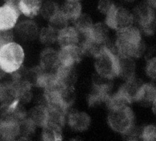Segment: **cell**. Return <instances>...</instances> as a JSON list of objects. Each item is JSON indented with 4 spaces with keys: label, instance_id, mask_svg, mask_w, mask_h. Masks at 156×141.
Listing matches in <instances>:
<instances>
[{
    "label": "cell",
    "instance_id": "obj_1",
    "mask_svg": "<svg viewBox=\"0 0 156 141\" xmlns=\"http://www.w3.org/2000/svg\"><path fill=\"white\" fill-rule=\"evenodd\" d=\"M114 51L120 57H140L144 51L140 29L132 25L117 31Z\"/></svg>",
    "mask_w": 156,
    "mask_h": 141
},
{
    "label": "cell",
    "instance_id": "obj_2",
    "mask_svg": "<svg viewBox=\"0 0 156 141\" xmlns=\"http://www.w3.org/2000/svg\"><path fill=\"white\" fill-rule=\"evenodd\" d=\"M94 68L98 75L112 80L118 76L119 58L109 43L104 46L95 56Z\"/></svg>",
    "mask_w": 156,
    "mask_h": 141
},
{
    "label": "cell",
    "instance_id": "obj_3",
    "mask_svg": "<svg viewBox=\"0 0 156 141\" xmlns=\"http://www.w3.org/2000/svg\"><path fill=\"white\" fill-rule=\"evenodd\" d=\"M24 59L23 49L17 43L12 42L0 48V68L4 73L17 71L21 67Z\"/></svg>",
    "mask_w": 156,
    "mask_h": 141
},
{
    "label": "cell",
    "instance_id": "obj_4",
    "mask_svg": "<svg viewBox=\"0 0 156 141\" xmlns=\"http://www.w3.org/2000/svg\"><path fill=\"white\" fill-rule=\"evenodd\" d=\"M109 126L114 131L123 134L134 125V114L129 106L109 110L107 117Z\"/></svg>",
    "mask_w": 156,
    "mask_h": 141
},
{
    "label": "cell",
    "instance_id": "obj_5",
    "mask_svg": "<svg viewBox=\"0 0 156 141\" xmlns=\"http://www.w3.org/2000/svg\"><path fill=\"white\" fill-rule=\"evenodd\" d=\"M134 21L133 13L115 4L105 14V23L108 27L116 31L132 26Z\"/></svg>",
    "mask_w": 156,
    "mask_h": 141
},
{
    "label": "cell",
    "instance_id": "obj_6",
    "mask_svg": "<svg viewBox=\"0 0 156 141\" xmlns=\"http://www.w3.org/2000/svg\"><path fill=\"white\" fill-rule=\"evenodd\" d=\"M134 20L145 34L152 35L156 29V16L154 9L146 2L138 5L133 13Z\"/></svg>",
    "mask_w": 156,
    "mask_h": 141
},
{
    "label": "cell",
    "instance_id": "obj_7",
    "mask_svg": "<svg viewBox=\"0 0 156 141\" xmlns=\"http://www.w3.org/2000/svg\"><path fill=\"white\" fill-rule=\"evenodd\" d=\"M20 12L17 4L5 2L0 7V31L11 30L17 23Z\"/></svg>",
    "mask_w": 156,
    "mask_h": 141
},
{
    "label": "cell",
    "instance_id": "obj_8",
    "mask_svg": "<svg viewBox=\"0 0 156 141\" xmlns=\"http://www.w3.org/2000/svg\"><path fill=\"white\" fill-rule=\"evenodd\" d=\"M109 81L110 80L102 78L101 81L94 84L92 91L88 96L90 106H95L103 103H106L111 95L110 93L112 85Z\"/></svg>",
    "mask_w": 156,
    "mask_h": 141
},
{
    "label": "cell",
    "instance_id": "obj_9",
    "mask_svg": "<svg viewBox=\"0 0 156 141\" xmlns=\"http://www.w3.org/2000/svg\"><path fill=\"white\" fill-rule=\"evenodd\" d=\"M21 121L9 117L0 119V137L5 140H12L20 135Z\"/></svg>",
    "mask_w": 156,
    "mask_h": 141
},
{
    "label": "cell",
    "instance_id": "obj_10",
    "mask_svg": "<svg viewBox=\"0 0 156 141\" xmlns=\"http://www.w3.org/2000/svg\"><path fill=\"white\" fill-rule=\"evenodd\" d=\"M83 52L79 45L61 48L58 52L60 64L67 67H74L80 60Z\"/></svg>",
    "mask_w": 156,
    "mask_h": 141
},
{
    "label": "cell",
    "instance_id": "obj_11",
    "mask_svg": "<svg viewBox=\"0 0 156 141\" xmlns=\"http://www.w3.org/2000/svg\"><path fill=\"white\" fill-rule=\"evenodd\" d=\"M108 27L104 23L93 24L86 34L88 39L93 44L105 45L108 43Z\"/></svg>",
    "mask_w": 156,
    "mask_h": 141
},
{
    "label": "cell",
    "instance_id": "obj_12",
    "mask_svg": "<svg viewBox=\"0 0 156 141\" xmlns=\"http://www.w3.org/2000/svg\"><path fill=\"white\" fill-rule=\"evenodd\" d=\"M57 42L60 48L79 45L80 43V34L75 27L68 26L58 32Z\"/></svg>",
    "mask_w": 156,
    "mask_h": 141
},
{
    "label": "cell",
    "instance_id": "obj_13",
    "mask_svg": "<svg viewBox=\"0 0 156 141\" xmlns=\"http://www.w3.org/2000/svg\"><path fill=\"white\" fill-rule=\"evenodd\" d=\"M59 65L58 52L52 48H46L41 52L40 67L43 71L55 73Z\"/></svg>",
    "mask_w": 156,
    "mask_h": 141
},
{
    "label": "cell",
    "instance_id": "obj_14",
    "mask_svg": "<svg viewBox=\"0 0 156 141\" xmlns=\"http://www.w3.org/2000/svg\"><path fill=\"white\" fill-rule=\"evenodd\" d=\"M156 98V87L152 84H142L138 91L135 102L143 106H152Z\"/></svg>",
    "mask_w": 156,
    "mask_h": 141
},
{
    "label": "cell",
    "instance_id": "obj_15",
    "mask_svg": "<svg viewBox=\"0 0 156 141\" xmlns=\"http://www.w3.org/2000/svg\"><path fill=\"white\" fill-rule=\"evenodd\" d=\"M90 116L83 112L71 113L68 117V123L70 127L76 131H84L90 125Z\"/></svg>",
    "mask_w": 156,
    "mask_h": 141
},
{
    "label": "cell",
    "instance_id": "obj_16",
    "mask_svg": "<svg viewBox=\"0 0 156 141\" xmlns=\"http://www.w3.org/2000/svg\"><path fill=\"white\" fill-rule=\"evenodd\" d=\"M142 84L135 77L125 81L118 91L124 95L129 102L132 103L136 101V98Z\"/></svg>",
    "mask_w": 156,
    "mask_h": 141
},
{
    "label": "cell",
    "instance_id": "obj_17",
    "mask_svg": "<svg viewBox=\"0 0 156 141\" xmlns=\"http://www.w3.org/2000/svg\"><path fill=\"white\" fill-rule=\"evenodd\" d=\"M119 58L118 76L124 81L132 79L135 76L136 65L133 58L129 57H120Z\"/></svg>",
    "mask_w": 156,
    "mask_h": 141
},
{
    "label": "cell",
    "instance_id": "obj_18",
    "mask_svg": "<svg viewBox=\"0 0 156 141\" xmlns=\"http://www.w3.org/2000/svg\"><path fill=\"white\" fill-rule=\"evenodd\" d=\"M16 100H19L18 92L15 82L0 85V101L2 104H11Z\"/></svg>",
    "mask_w": 156,
    "mask_h": 141
},
{
    "label": "cell",
    "instance_id": "obj_19",
    "mask_svg": "<svg viewBox=\"0 0 156 141\" xmlns=\"http://www.w3.org/2000/svg\"><path fill=\"white\" fill-rule=\"evenodd\" d=\"M17 6L20 13L26 16L33 18L40 12L41 0H18Z\"/></svg>",
    "mask_w": 156,
    "mask_h": 141
},
{
    "label": "cell",
    "instance_id": "obj_20",
    "mask_svg": "<svg viewBox=\"0 0 156 141\" xmlns=\"http://www.w3.org/2000/svg\"><path fill=\"white\" fill-rule=\"evenodd\" d=\"M16 31L21 39L31 40L37 35V26L34 22L26 20L16 26Z\"/></svg>",
    "mask_w": 156,
    "mask_h": 141
},
{
    "label": "cell",
    "instance_id": "obj_21",
    "mask_svg": "<svg viewBox=\"0 0 156 141\" xmlns=\"http://www.w3.org/2000/svg\"><path fill=\"white\" fill-rule=\"evenodd\" d=\"M60 10L69 20L74 21L82 14L80 0H66Z\"/></svg>",
    "mask_w": 156,
    "mask_h": 141
},
{
    "label": "cell",
    "instance_id": "obj_22",
    "mask_svg": "<svg viewBox=\"0 0 156 141\" xmlns=\"http://www.w3.org/2000/svg\"><path fill=\"white\" fill-rule=\"evenodd\" d=\"M29 119L37 126L43 127L48 122L46 106H37L31 110Z\"/></svg>",
    "mask_w": 156,
    "mask_h": 141
},
{
    "label": "cell",
    "instance_id": "obj_23",
    "mask_svg": "<svg viewBox=\"0 0 156 141\" xmlns=\"http://www.w3.org/2000/svg\"><path fill=\"white\" fill-rule=\"evenodd\" d=\"M68 21L69 19L65 15L60 9L53 16L49 18V26L57 32H59L62 29L68 26Z\"/></svg>",
    "mask_w": 156,
    "mask_h": 141
},
{
    "label": "cell",
    "instance_id": "obj_24",
    "mask_svg": "<svg viewBox=\"0 0 156 141\" xmlns=\"http://www.w3.org/2000/svg\"><path fill=\"white\" fill-rule=\"evenodd\" d=\"M74 22V27L82 34L87 33L93 24L91 18L88 15L82 13Z\"/></svg>",
    "mask_w": 156,
    "mask_h": 141
},
{
    "label": "cell",
    "instance_id": "obj_25",
    "mask_svg": "<svg viewBox=\"0 0 156 141\" xmlns=\"http://www.w3.org/2000/svg\"><path fill=\"white\" fill-rule=\"evenodd\" d=\"M58 32L49 26L47 27H44L40 32V41L46 45L52 44L57 40Z\"/></svg>",
    "mask_w": 156,
    "mask_h": 141
},
{
    "label": "cell",
    "instance_id": "obj_26",
    "mask_svg": "<svg viewBox=\"0 0 156 141\" xmlns=\"http://www.w3.org/2000/svg\"><path fill=\"white\" fill-rule=\"evenodd\" d=\"M141 139L144 141H156V126L148 125L141 129Z\"/></svg>",
    "mask_w": 156,
    "mask_h": 141
},
{
    "label": "cell",
    "instance_id": "obj_27",
    "mask_svg": "<svg viewBox=\"0 0 156 141\" xmlns=\"http://www.w3.org/2000/svg\"><path fill=\"white\" fill-rule=\"evenodd\" d=\"M60 9L58 7L57 4L54 2H49L46 3L44 5L41 6L40 12L43 16L45 18L49 20V18L53 16Z\"/></svg>",
    "mask_w": 156,
    "mask_h": 141
},
{
    "label": "cell",
    "instance_id": "obj_28",
    "mask_svg": "<svg viewBox=\"0 0 156 141\" xmlns=\"http://www.w3.org/2000/svg\"><path fill=\"white\" fill-rule=\"evenodd\" d=\"M146 73L151 79L156 80V57L149 59L146 65Z\"/></svg>",
    "mask_w": 156,
    "mask_h": 141
},
{
    "label": "cell",
    "instance_id": "obj_29",
    "mask_svg": "<svg viewBox=\"0 0 156 141\" xmlns=\"http://www.w3.org/2000/svg\"><path fill=\"white\" fill-rule=\"evenodd\" d=\"M141 129H138L135 125L127 132L122 134L126 140H138L141 139Z\"/></svg>",
    "mask_w": 156,
    "mask_h": 141
},
{
    "label": "cell",
    "instance_id": "obj_30",
    "mask_svg": "<svg viewBox=\"0 0 156 141\" xmlns=\"http://www.w3.org/2000/svg\"><path fill=\"white\" fill-rule=\"evenodd\" d=\"M13 37L11 30L0 31V48L4 45L13 42Z\"/></svg>",
    "mask_w": 156,
    "mask_h": 141
},
{
    "label": "cell",
    "instance_id": "obj_31",
    "mask_svg": "<svg viewBox=\"0 0 156 141\" xmlns=\"http://www.w3.org/2000/svg\"><path fill=\"white\" fill-rule=\"evenodd\" d=\"M114 4L112 0H100L98 9L101 12L105 15Z\"/></svg>",
    "mask_w": 156,
    "mask_h": 141
},
{
    "label": "cell",
    "instance_id": "obj_32",
    "mask_svg": "<svg viewBox=\"0 0 156 141\" xmlns=\"http://www.w3.org/2000/svg\"><path fill=\"white\" fill-rule=\"evenodd\" d=\"M146 2L149 6H151L153 9L156 8V0H146Z\"/></svg>",
    "mask_w": 156,
    "mask_h": 141
},
{
    "label": "cell",
    "instance_id": "obj_33",
    "mask_svg": "<svg viewBox=\"0 0 156 141\" xmlns=\"http://www.w3.org/2000/svg\"><path fill=\"white\" fill-rule=\"evenodd\" d=\"M152 110L153 113L156 115V98L155 99L153 103L152 104Z\"/></svg>",
    "mask_w": 156,
    "mask_h": 141
},
{
    "label": "cell",
    "instance_id": "obj_34",
    "mask_svg": "<svg viewBox=\"0 0 156 141\" xmlns=\"http://www.w3.org/2000/svg\"><path fill=\"white\" fill-rule=\"evenodd\" d=\"M5 2H10V3H15L17 4V2L18 0H4Z\"/></svg>",
    "mask_w": 156,
    "mask_h": 141
},
{
    "label": "cell",
    "instance_id": "obj_35",
    "mask_svg": "<svg viewBox=\"0 0 156 141\" xmlns=\"http://www.w3.org/2000/svg\"><path fill=\"white\" fill-rule=\"evenodd\" d=\"M124 1H129V2H132V1H135V0H124Z\"/></svg>",
    "mask_w": 156,
    "mask_h": 141
}]
</instances>
